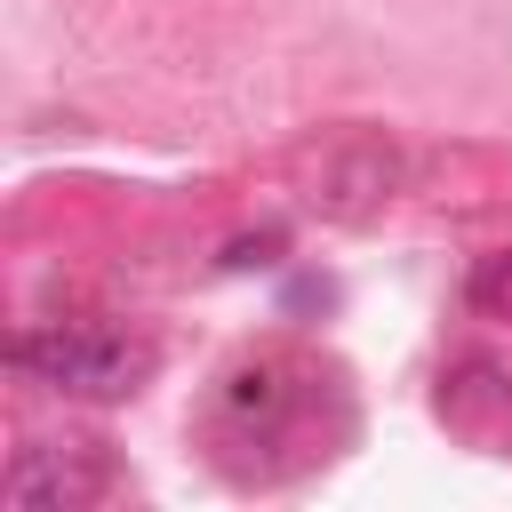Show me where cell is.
<instances>
[{
  "label": "cell",
  "mask_w": 512,
  "mask_h": 512,
  "mask_svg": "<svg viewBox=\"0 0 512 512\" xmlns=\"http://www.w3.org/2000/svg\"><path fill=\"white\" fill-rule=\"evenodd\" d=\"M8 360L48 384V392H72V400H128L136 376H144V344H128L120 328L104 320H48V328H16L8 336Z\"/></svg>",
  "instance_id": "1"
},
{
  "label": "cell",
  "mask_w": 512,
  "mask_h": 512,
  "mask_svg": "<svg viewBox=\"0 0 512 512\" xmlns=\"http://www.w3.org/2000/svg\"><path fill=\"white\" fill-rule=\"evenodd\" d=\"M104 488H112L104 448L40 440V448H24V456L8 464V504H24V512H80V504H96Z\"/></svg>",
  "instance_id": "3"
},
{
  "label": "cell",
  "mask_w": 512,
  "mask_h": 512,
  "mask_svg": "<svg viewBox=\"0 0 512 512\" xmlns=\"http://www.w3.org/2000/svg\"><path fill=\"white\" fill-rule=\"evenodd\" d=\"M272 256H280V232H264V240H232V256H224V264L240 272V264H272Z\"/></svg>",
  "instance_id": "5"
},
{
  "label": "cell",
  "mask_w": 512,
  "mask_h": 512,
  "mask_svg": "<svg viewBox=\"0 0 512 512\" xmlns=\"http://www.w3.org/2000/svg\"><path fill=\"white\" fill-rule=\"evenodd\" d=\"M472 312H488V320L512 328V248H496V256L472 264Z\"/></svg>",
  "instance_id": "4"
},
{
  "label": "cell",
  "mask_w": 512,
  "mask_h": 512,
  "mask_svg": "<svg viewBox=\"0 0 512 512\" xmlns=\"http://www.w3.org/2000/svg\"><path fill=\"white\" fill-rule=\"evenodd\" d=\"M400 184H408V152H400L384 128H336V136H320V144L304 152V176H296L304 208L328 216V224H368V216H384V208L400 200Z\"/></svg>",
  "instance_id": "2"
}]
</instances>
